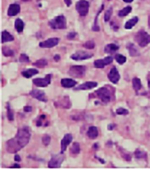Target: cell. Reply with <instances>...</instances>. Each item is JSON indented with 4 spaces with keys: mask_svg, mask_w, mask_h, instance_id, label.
Instances as JSON below:
<instances>
[{
    "mask_svg": "<svg viewBox=\"0 0 150 170\" xmlns=\"http://www.w3.org/2000/svg\"><path fill=\"white\" fill-rule=\"evenodd\" d=\"M10 168H21V167H20V165H18V164H14V165L13 166H11V167H10Z\"/></svg>",
    "mask_w": 150,
    "mask_h": 170,
    "instance_id": "f6af8a7d",
    "label": "cell"
},
{
    "mask_svg": "<svg viewBox=\"0 0 150 170\" xmlns=\"http://www.w3.org/2000/svg\"><path fill=\"white\" fill-rule=\"evenodd\" d=\"M47 65H48V62L45 59H40L36 61V62L33 63V66L39 68H43L46 67Z\"/></svg>",
    "mask_w": 150,
    "mask_h": 170,
    "instance_id": "83f0119b",
    "label": "cell"
},
{
    "mask_svg": "<svg viewBox=\"0 0 150 170\" xmlns=\"http://www.w3.org/2000/svg\"><path fill=\"white\" fill-rule=\"evenodd\" d=\"M107 77L109 80L113 84H117L118 83L120 78L119 72L118 71L117 69L115 67H113L110 70Z\"/></svg>",
    "mask_w": 150,
    "mask_h": 170,
    "instance_id": "4fadbf2b",
    "label": "cell"
},
{
    "mask_svg": "<svg viewBox=\"0 0 150 170\" xmlns=\"http://www.w3.org/2000/svg\"><path fill=\"white\" fill-rule=\"evenodd\" d=\"M24 22L20 18H18L16 20L15 22V28L16 30L18 32H21L24 30Z\"/></svg>",
    "mask_w": 150,
    "mask_h": 170,
    "instance_id": "484cf974",
    "label": "cell"
},
{
    "mask_svg": "<svg viewBox=\"0 0 150 170\" xmlns=\"http://www.w3.org/2000/svg\"><path fill=\"white\" fill-rule=\"evenodd\" d=\"M138 21H139V18L137 17H135L134 18H131V20H130L125 23V28L127 30L131 29L137 23Z\"/></svg>",
    "mask_w": 150,
    "mask_h": 170,
    "instance_id": "cb8c5ba5",
    "label": "cell"
},
{
    "mask_svg": "<svg viewBox=\"0 0 150 170\" xmlns=\"http://www.w3.org/2000/svg\"><path fill=\"white\" fill-rule=\"evenodd\" d=\"M96 96L105 104L109 103L111 99V94L109 88L106 87L100 88L95 91Z\"/></svg>",
    "mask_w": 150,
    "mask_h": 170,
    "instance_id": "277c9868",
    "label": "cell"
},
{
    "mask_svg": "<svg viewBox=\"0 0 150 170\" xmlns=\"http://www.w3.org/2000/svg\"><path fill=\"white\" fill-rule=\"evenodd\" d=\"M135 155L136 158H144V156H146V154L144 152H142L140 150H137L135 153Z\"/></svg>",
    "mask_w": 150,
    "mask_h": 170,
    "instance_id": "74e56055",
    "label": "cell"
},
{
    "mask_svg": "<svg viewBox=\"0 0 150 170\" xmlns=\"http://www.w3.org/2000/svg\"><path fill=\"white\" fill-rule=\"evenodd\" d=\"M32 107H31V106H25V107H24V111H25V112H26V113H30V112H31V111H32Z\"/></svg>",
    "mask_w": 150,
    "mask_h": 170,
    "instance_id": "ab89813d",
    "label": "cell"
},
{
    "mask_svg": "<svg viewBox=\"0 0 150 170\" xmlns=\"http://www.w3.org/2000/svg\"><path fill=\"white\" fill-rule=\"evenodd\" d=\"M87 135L89 138L92 139H94L98 138V128L95 126H91L89 128L87 131Z\"/></svg>",
    "mask_w": 150,
    "mask_h": 170,
    "instance_id": "d6986e66",
    "label": "cell"
},
{
    "mask_svg": "<svg viewBox=\"0 0 150 170\" xmlns=\"http://www.w3.org/2000/svg\"><path fill=\"white\" fill-rule=\"evenodd\" d=\"M61 83L63 87L67 88L73 87L77 84V82L75 80L70 78H63L61 80Z\"/></svg>",
    "mask_w": 150,
    "mask_h": 170,
    "instance_id": "ac0fdd59",
    "label": "cell"
},
{
    "mask_svg": "<svg viewBox=\"0 0 150 170\" xmlns=\"http://www.w3.org/2000/svg\"><path fill=\"white\" fill-rule=\"evenodd\" d=\"M131 10H132V8L130 6H127V7L124 8L123 10L120 11L119 12V16L122 17L127 16L131 11Z\"/></svg>",
    "mask_w": 150,
    "mask_h": 170,
    "instance_id": "f1b7e54d",
    "label": "cell"
},
{
    "mask_svg": "<svg viewBox=\"0 0 150 170\" xmlns=\"http://www.w3.org/2000/svg\"><path fill=\"white\" fill-rule=\"evenodd\" d=\"M119 49V47L115 44H109L104 48V52L106 54H112L117 51Z\"/></svg>",
    "mask_w": 150,
    "mask_h": 170,
    "instance_id": "44dd1931",
    "label": "cell"
},
{
    "mask_svg": "<svg viewBox=\"0 0 150 170\" xmlns=\"http://www.w3.org/2000/svg\"><path fill=\"white\" fill-rule=\"evenodd\" d=\"M83 46L84 48H87V49H89V50L93 49L94 48V46H95V43L92 40H89V41L86 42L83 44Z\"/></svg>",
    "mask_w": 150,
    "mask_h": 170,
    "instance_id": "836d02e7",
    "label": "cell"
},
{
    "mask_svg": "<svg viewBox=\"0 0 150 170\" xmlns=\"http://www.w3.org/2000/svg\"><path fill=\"white\" fill-rule=\"evenodd\" d=\"M60 58H61V57H60V56H59V55H55V57H54V60H55V61H59Z\"/></svg>",
    "mask_w": 150,
    "mask_h": 170,
    "instance_id": "ee69618b",
    "label": "cell"
},
{
    "mask_svg": "<svg viewBox=\"0 0 150 170\" xmlns=\"http://www.w3.org/2000/svg\"><path fill=\"white\" fill-rule=\"evenodd\" d=\"M21 7L20 5L16 4H11L8 8V15L11 17L16 16L20 12Z\"/></svg>",
    "mask_w": 150,
    "mask_h": 170,
    "instance_id": "e0dca14e",
    "label": "cell"
},
{
    "mask_svg": "<svg viewBox=\"0 0 150 170\" xmlns=\"http://www.w3.org/2000/svg\"><path fill=\"white\" fill-rule=\"evenodd\" d=\"M55 104L56 107H61L64 109H69L72 106L71 101L67 96H65L61 99H59L58 101L55 103Z\"/></svg>",
    "mask_w": 150,
    "mask_h": 170,
    "instance_id": "7c38bea8",
    "label": "cell"
},
{
    "mask_svg": "<svg viewBox=\"0 0 150 170\" xmlns=\"http://www.w3.org/2000/svg\"><path fill=\"white\" fill-rule=\"evenodd\" d=\"M148 26H149V27L150 28V16L148 17Z\"/></svg>",
    "mask_w": 150,
    "mask_h": 170,
    "instance_id": "c3c4849f",
    "label": "cell"
},
{
    "mask_svg": "<svg viewBox=\"0 0 150 170\" xmlns=\"http://www.w3.org/2000/svg\"><path fill=\"white\" fill-rule=\"evenodd\" d=\"M64 159H65V157L62 153L58 154L52 155L51 160L48 163V167L50 168H60Z\"/></svg>",
    "mask_w": 150,
    "mask_h": 170,
    "instance_id": "8992f818",
    "label": "cell"
},
{
    "mask_svg": "<svg viewBox=\"0 0 150 170\" xmlns=\"http://www.w3.org/2000/svg\"><path fill=\"white\" fill-rule=\"evenodd\" d=\"M70 151L71 154L73 155H77L79 154L80 152V144L77 142H75L73 144L72 147H70Z\"/></svg>",
    "mask_w": 150,
    "mask_h": 170,
    "instance_id": "d4e9b609",
    "label": "cell"
},
{
    "mask_svg": "<svg viewBox=\"0 0 150 170\" xmlns=\"http://www.w3.org/2000/svg\"><path fill=\"white\" fill-rule=\"evenodd\" d=\"M14 40V38L8 31H4L2 32V43L12 41Z\"/></svg>",
    "mask_w": 150,
    "mask_h": 170,
    "instance_id": "603a6c76",
    "label": "cell"
},
{
    "mask_svg": "<svg viewBox=\"0 0 150 170\" xmlns=\"http://www.w3.org/2000/svg\"><path fill=\"white\" fill-rule=\"evenodd\" d=\"M135 41L140 46L144 47L150 43V35L145 31H139L135 36Z\"/></svg>",
    "mask_w": 150,
    "mask_h": 170,
    "instance_id": "5b68a950",
    "label": "cell"
},
{
    "mask_svg": "<svg viewBox=\"0 0 150 170\" xmlns=\"http://www.w3.org/2000/svg\"><path fill=\"white\" fill-rule=\"evenodd\" d=\"M30 94L32 97L35 98L40 101L45 103V102H47V101H48L45 93H44V91H41V90H36V89L33 90L30 93Z\"/></svg>",
    "mask_w": 150,
    "mask_h": 170,
    "instance_id": "8fae6325",
    "label": "cell"
},
{
    "mask_svg": "<svg viewBox=\"0 0 150 170\" xmlns=\"http://www.w3.org/2000/svg\"><path fill=\"white\" fill-rule=\"evenodd\" d=\"M72 135L71 134H65L61 140V152L62 153H64V152L67 149V146L71 143L72 141Z\"/></svg>",
    "mask_w": 150,
    "mask_h": 170,
    "instance_id": "5bb4252c",
    "label": "cell"
},
{
    "mask_svg": "<svg viewBox=\"0 0 150 170\" xmlns=\"http://www.w3.org/2000/svg\"><path fill=\"white\" fill-rule=\"evenodd\" d=\"M14 160L16 161H17V162H20L21 161V158L20 157V156L19 155L16 154L15 155V157H14Z\"/></svg>",
    "mask_w": 150,
    "mask_h": 170,
    "instance_id": "b9f144b4",
    "label": "cell"
},
{
    "mask_svg": "<svg viewBox=\"0 0 150 170\" xmlns=\"http://www.w3.org/2000/svg\"><path fill=\"white\" fill-rule=\"evenodd\" d=\"M20 61L21 62H30V60L28 56L25 54H22L20 57Z\"/></svg>",
    "mask_w": 150,
    "mask_h": 170,
    "instance_id": "8d00e7d4",
    "label": "cell"
},
{
    "mask_svg": "<svg viewBox=\"0 0 150 170\" xmlns=\"http://www.w3.org/2000/svg\"><path fill=\"white\" fill-rule=\"evenodd\" d=\"M51 137L48 134H45L43 135L42 138V141L43 144L47 147L48 145L50 144L51 142Z\"/></svg>",
    "mask_w": 150,
    "mask_h": 170,
    "instance_id": "1f68e13d",
    "label": "cell"
},
{
    "mask_svg": "<svg viewBox=\"0 0 150 170\" xmlns=\"http://www.w3.org/2000/svg\"><path fill=\"white\" fill-rule=\"evenodd\" d=\"M42 125V124L41 119L40 120H39V121H37L36 126L37 127H40V126H41Z\"/></svg>",
    "mask_w": 150,
    "mask_h": 170,
    "instance_id": "bcb514c9",
    "label": "cell"
},
{
    "mask_svg": "<svg viewBox=\"0 0 150 170\" xmlns=\"http://www.w3.org/2000/svg\"><path fill=\"white\" fill-rule=\"evenodd\" d=\"M51 74H47L46 76L43 78H36L33 80V83L38 87H46L49 85L51 82Z\"/></svg>",
    "mask_w": 150,
    "mask_h": 170,
    "instance_id": "52a82bcc",
    "label": "cell"
},
{
    "mask_svg": "<svg viewBox=\"0 0 150 170\" xmlns=\"http://www.w3.org/2000/svg\"><path fill=\"white\" fill-rule=\"evenodd\" d=\"M123 1H124V2H127V3H130V2L133 1V0H123Z\"/></svg>",
    "mask_w": 150,
    "mask_h": 170,
    "instance_id": "7dc6e473",
    "label": "cell"
},
{
    "mask_svg": "<svg viewBox=\"0 0 150 170\" xmlns=\"http://www.w3.org/2000/svg\"><path fill=\"white\" fill-rule=\"evenodd\" d=\"M115 59L116 61L121 65L123 64L124 63L126 62V60H127L126 57L121 54H117L115 57Z\"/></svg>",
    "mask_w": 150,
    "mask_h": 170,
    "instance_id": "4dcf8cb0",
    "label": "cell"
},
{
    "mask_svg": "<svg viewBox=\"0 0 150 170\" xmlns=\"http://www.w3.org/2000/svg\"><path fill=\"white\" fill-rule=\"evenodd\" d=\"M148 87H149L150 89V80H149V81H148Z\"/></svg>",
    "mask_w": 150,
    "mask_h": 170,
    "instance_id": "681fc988",
    "label": "cell"
},
{
    "mask_svg": "<svg viewBox=\"0 0 150 170\" xmlns=\"http://www.w3.org/2000/svg\"><path fill=\"white\" fill-rule=\"evenodd\" d=\"M65 4L67 5V7H69L72 4V0H64Z\"/></svg>",
    "mask_w": 150,
    "mask_h": 170,
    "instance_id": "7bdbcfd3",
    "label": "cell"
},
{
    "mask_svg": "<svg viewBox=\"0 0 150 170\" xmlns=\"http://www.w3.org/2000/svg\"><path fill=\"white\" fill-rule=\"evenodd\" d=\"M115 127H116V125H115V124H109V125H108V127H107V129H109V130H110V131H111V130L114 129Z\"/></svg>",
    "mask_w": 150,
    "mask_h": 170,
    "instance_id": "60d3db41",
    "label": "cell"
},
{
    "mask_svg": "<svg viewBox=\"0 0 150 170\" xmlns=\"http://www.w3.org/2000/svg\"><path fill=\"white\" fill-rule=\"evenodd\" d=\"M7 117L9 121H13L14 120V113L13 111L11 110L10 105L7 104Z\"/></svg>",
    "mask_w": 150,
    "mask_h": 170,
    "instance_id": "d6a6232c",
    "label": "cell"
},
{
    "mask_svg": "<svg viewBox=\"0 0 150 170\" xmlns=\"http://www.w3.org/2000/svg\"><path fill=\"white\" fill-rule=\"evenodd\" d=\"M59 42V40L57 38H52L48 39L46 41L41 42L39 44V46L41 48H51L53 46H57Z\"/></svg>",
    "mask_w": 150,
    "mask_h": 170,
    "instance_id": "9a60e30c",
    "label": "cell"
},
{
    "mask_svg": "<svg viewBox=\"0 0 150 170\" xmlns=\"http://www.w3.org/2000/svg\"><path fill=\"white\" fill-rule=\"evenodd\" d=\"M98 86V83L93 81H88L83 83L75 88V90H89L96 88Z\"/></svg>",
    "mask_w": 150,
    "mask_h": 170,
    "instance_id": "2e32d148",
    "label": "cell"
},
{
    "mask_svg": "<svg viewBox=\"0 0 150 170\" xmlns=\"http://www.w3.org/2000/svg\"><path fill=\"white\" fill-rule=\"evenodd\" d=\"M127 48L129 51L130 55L131 56L135 57V56H137L139 54L137 48L133 44H131V43L128 44V45L127 46Z\"/></svg>",
    "mask_w": 150,
    "mask_h": 170,
    "instance_id": "7402d4cb",
    "label": "cell"
},
{
    "mask_svg": "<svg viewBox=\"0 0 150 170\" xmlns=\"http://www.w3.org/2000/svg\"><path fill=\"white\" fill-rule=\"evenodd\" d=\"M86 67L83 66H73L70 67L68 71L69 75L75 78H83L86 74Z\"/></svg>",
    "mask_w": 150,
    "mask_h": 170,
    "instance_id": "7a4b0ae2",
    "label": "cell"
},
{
    "mask_svg": "<svg viewBox=\"0 0 150 170\" xmlns=\"http://www.w3.org/2000/svg\"><path fill=\"white\" fill-rule=\"evenodd\" d=\"M38 73L39 71L35 68H30L26 70H24L21 72L22 76L26 78H30L34 75L38 74Z\"/></svg>",
    "mask_w": 150,
    "mask_h": 170,
    "instance_id": "ffe728a7",
    "label": "cell"
},
{
    "mask_svg": "<svg viewBox=\"0 0 150 170\" xmlns=\"http://www.w3.org/2000/svg\"><path fill=\"white\" fill-rule=\"evenodd\" d=\"M49 25L54 30L65 29L66 27V20L64 16H57L49 21Z\"/></svg>",
    "mask_w": 150,
    "mask_h": 170,
    "instance_id": "3957f363",
    "label": "cell"
},
{
    "mask_svg": "<svg viewBox=\"0 0 150 170\" xmlns=\"http://www.w3.org/2000/svg\"><path fill=\"white\" fill-rule=\"evenodd\" d=\"M22 1H25V2H26V1H29V0H22Z\"/></svg>",
    "mask_w": 150,
    "mask_h": 170,
    "instance_id": "f907efd6",
    "label": "cell"
},
{
    "mask_svg": "<svg viewBox=\"0 0 150 170\" xmlns=\"http://www.w3.org/2000/svg\"><path fill=\"white\" fill-rule=\"evenodd\" d=\"M113 61V57L111 56L105 57L104 59L97 60L94 62V66L96 68H103L106 66L110 64Z\"/></svg>",
    "mask_w": 150,
    "mask_h": 170,
    "instance_id": "30bf717a",
    "label": "cell"
},
{
    "mask_svg": "<svg viewBox=\"0 0 150 170\" xmlns=\"http://www.w3.org/2000/svg\"><path fill=\"white\" fill-rule=\"evenodd\" d=\"M112 14H113V9H112V8H110L109 10L106 11V12H105L104 21H106V22L109 21Z\"/></svg>",
    "mask_w": 150,
    "mask_h": 170,
    "instance_id": "e575fe53",
    "label": "cell"
},
{
    "mask_svg": "<svg viewBox=\"0 0 150 170\" xmlns=\"http://www.w3.org/2000/svg\"><path fill=\"white\" fill-rule=\"evenodd\" d=\"M93 54L84 51H79L71 56V58L75 61H81L88 60L93 57Z\"/></svg>",
    "mask_w": 150,
    "mask_h": 170,
    "instance_id": "9c48e42d",
    "label": "cell"
},
{
    "mask_svg": "<svg viewBox=\"0 0 150 170\" xmlns=\"http://www.w3.org/2000/svg\"><path fill=\"white\" fill-rule=\"evenodd\" d=\"M76 36V32H70L69 33V34L67 35V38L68 40H72L73 39H74L75 38V36Z\"/></svg>",
    "mask_w": 150,
    "mask_h": 170,
    "instance_id": "f35d334b",
    "label": "cell"
},
{
    "mask_svg": "<svg viewBox=\"0 0 150 170\" xmlns=\"http://www.w3.org/2000/svg\"><path fill=\"white\" fill-rule=\"evenodd\" d=\"M133 87L135 91H139L142 87L141 80L138 78H134L133 79Z\"/></svg>",
    "mask_w": 150,
    "mask_h": 170,
    "instance_id": "4316f807",
    "label": "cell"
},
{
    "mask_svg": "<svg viewBox=\"0 0 150 170\" xmlns=\"http://www.w3.org/2000/svg\"><path fill=\"white\" fill-rule=\"evenodd\" d=\"M129 113V111L124 108H119L116 110V114L118 115H127Z\"/></svg>",
    "mask_w": 150,
    "mask_h": 170,
    "instance_id": "d590c367",
    "label": "cell"
},
{
    "mask_svg": "<svg viewBox=\"0 0 150 170\" xmlns=\"http://www.w3.org/2000/svg\"><path fill=\"white\" fill-rule=\"evenodd\" d=\"M31 130L29 127L24 126L18 129L16 136L6 143V149L10 154H15L24 148L30 142Z\"/></svg>",
    "mask_w": 150,
    "mask_h": 170,
    "instance_id": "6da1fadb",
    "label": "cell"
},
{
    "mask_svg": "<svg viewBox=\"0 0 150 170\" xmlns=\"http://www.w3.org/2000/svg\"><path fill=\"white\" fill-rule=\"evenodd\" d=\"M89 8L88 2L85 0H81L77 2L76 5V10L80 16H85L88 14Z\"/></svg>",
    "mask_w": 150,
    "mask_h": 170,
    "instance_id": "ba28073f",
    "label": "cell"
},
{
    "mask_svg": "<svg viewBox=\"0 0 150 170\" xmlns=\"http://www.w3.org/2000/svg\"><path fill=\"white\" fill-rule=\"evenodd\" d=\"M2 54L5 57H11L14 55V52L7 46H3L2 48Z\"/></svg>",
    "mask_w": 150,
    "mask_h": 170,
    "instance_id": "f546056e",
    "label": "cell"
}]
</instances>
